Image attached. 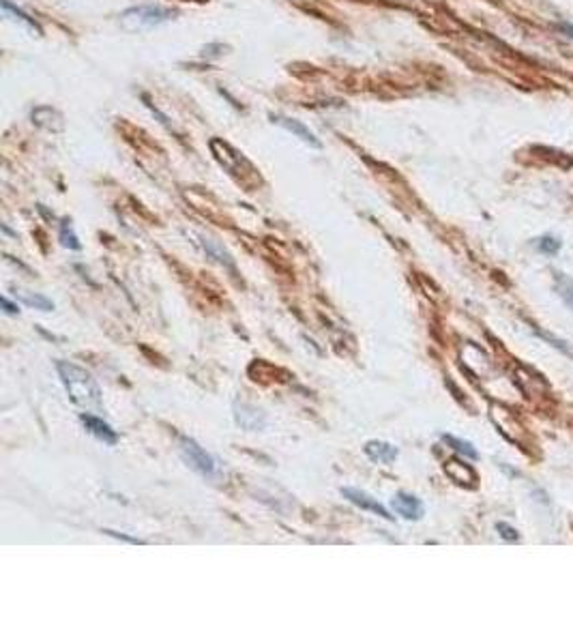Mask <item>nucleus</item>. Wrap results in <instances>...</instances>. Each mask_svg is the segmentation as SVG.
<instances>
[{
	"label": "nucleus",
	"mask_w": 573,
	"mask_h": 644,
	"mask_svg": "<svg viewBox=\"0 0 573 644\" xmlns=\"http://www.w3.org/2000/svg\"><path fill=\"white\" fill-rule=\"evenodd\" d=\"M56 372L76 406L95 413L101 410V391L91 372L69 361H56Z\"/></svg>",
	"instance_id": "nucleus-1"
},
{
	"label": "nucleus",
	"mask_w": 573,
	"mask_h": 644,
	"mask_svg": "<svg viewBox=\"0 0 573 644\" xmlns=\"http://www.w3.org/2000/svg\"><path fill=\"white\" fill-rule=\"evenodd\" d=\"M176 11L166 9L161 5H140V7H132L120 13L118 24L129 30V33H142V30H151L157 28L170 20H174Z\"/></svg>",
	"instance_id": "nucleus-2"
},
{
	"label": "nucleus",
	"mask_w": 573,
	"mask_h": 644,
	"mask_svg": "<svg viewBox=\"0 0 573 644\" xmlns=\"http://www.w3.org/2000/svg\"><path fill=\"white\" fill-rule=\"evenodd\" d=\"M178 451L183 460L194 468L196 473H200L202 477H215L217 473V462L213 456H209L207 451L194 440V438H187V436H180L178 438Z\"/></svg>",
	"instance_id": "nucleus-3"
},
{
	"label": "nucleus",
	"mask_w": 573,
	"mask_h": 644,
	"mask_svg": "<svg viewBox=\"0 0 573 644\" xmlns=\"http://www.w3.org/2000/svg\"><path fill=\"white\" fill-rule=\"evenodd\" d=\"M342 496L346 498V500H350L352 505H357V507H361V509H365V511H371V513H378L380 518H385V520H393V515L382 507L380 502H378V498H374V496H369L367 492H363V490H357V488H342Z\"/></svg>",
	"instance_id": "nucleus-4"
},
{
	"label": "nucleus",
	"mask_w": 573,
	"mask_h": 644,
	"mask_svg": "<svg viewBox=\"0 0 573 644\" xmlns=\"http://www.w3.org/2000/svg\"><path fill=\"white\" fill-rule=\"evenodd\" d=\"M271 120L275 122V125H279V127H284L286 132H290L292 136H296L299 140H303L305 144H309V146H313V149H320L323 144H320V140L316 138V134L313 132H309V129L301 122V120H296V118H290V116H284V114H271Z\"/></svg>",
	"instance_id": "nucleus-5"
},
{
	"label": "nucleus",
	"mask_w": 573,
	"mask_h": 644,
	"mask_svg": "<svg viewBox=\"0 0 573 644\" xmlns=\"http://www.w3.org/2000/svg\"><path fill=\"white\" fill-rule=\"evenodd\" d=\"M80 421L84 423V427L95 436V438H99L101 442H105V444H116L118 442V434H116V430H112V425L110 423H105L103 419H99L97 415H91V413H82L80 415Z\"/></svg>",
	"instance_id": "nucleus-6"
},
{
	"label": "nucleus",
	"mask_w": 573,
	"mask_h": 644,
	"mask_svg": "<svg viewBox=\"0 0 573 644\" xmlns=\"http://www.w3.org/2000/svg\"><path fill=\"white\" fill-rule=\"evenodd\" d=\"M391 507L395 509L398 515L406 520H419L423 515V502L412 496V494H406V492H400L391 498Z\"/></svg>",
	"instance_id": "nucleus-7"
},
{
	"label": "nucleus",
	"mask_w": 573,
	"mask_h": 644,
	"mask_svg": "<svg viewBox=\"0 0 573 644\" xmlns=\"http://www.w3.org/2000/svg\"><path fill=\"white\" fill-rule=\"evenodd\" d=\"M365 456L374 462H380V464H391L398 460L400 451L398 447L389 444V442H382V440H369L365 444Z\"/></svg>",
	"instance_id": "nucleus-8"
},
{
	"label": "nucleus",
	"mask_w": 573,
	"mask_h": 644,
	"mask_svg": "<svg viewBox=\"0 0 573 644\" xmlns=\"http://www.w3.org/2000/svg\"><path fill=\"white\" fill-rule=\"evenodd\" d=\"M236 410H238L236 413V423L238 425H243L247 430H258V427L265 425V419H262L258 408H253L249 404H241V408L236 406Z\"/></svg>",
	"instance_id": "nucleus-9"
},
{
	"label": "nucleus",
	"mask_w": 573,
	"mask_h": 644,
	"mask_svg": "<svg viewBox=\"0 0 573 644\" xmlns=\"http://www.w3.org/2000/svg\"><path fill=\"white\" fill-rule=\"evenodd\" d=\"M16 297H20L28 307H35V309H41V311H52L54 309V303L47 299V297H43V294H33V292H24V290H20V292H16Z\"/></svg>",
	"instance_id": "nucleus-10"
},
{
	"label": "nucleus",
	"mask_w": 573,
	"mask_h": 644,
	"mask_svg": "<svg viewBox=\"0 0 573 644\" xmlns=\"http://www.w3.org/2000/svg\"><path fill=\"white\" fill-rule=\"evenodd\" d=\"M442 440L447 442V444H451L456 451H460L462 456H466V458H470V460H477V458H479L477 449H475L470 442H466V440H460V438H456V436H451V434H442Z\"/></svg>",
	"instance_id": "nucleus-11"
},
{
	"label": "nucleus",
	"mask_w": 573,
	"mask_h": 644,
	"mask_svg": "<svg viewBox=\"0 0 573 644\" xmlns=\"http://www.w3.org/2000/svg\"><path fill=\"white\" fill-rule=\"evenodd\" d=\"M3 9H5V13H11V16H16V20H20L24 26H28L30 30H35L37 35H41V28H39V24L30 18V16H26L22 9H18V7H13L9 0H3Z\"/></svg>",
	"instance_id": "nucleus-12"
},
{
	"label": "nucleus",
	"mask_w": 573,
	"mask_h": 644,
	"mask_svg": "<svg viewBox=\"0 0 573 644\" xmlns=\"http://www.w3.org/2000/svg\"><path fill=\"white\" fill-rule=\"evenodd\" d=\"M60 243L65 245V247H69V249H80L82 245H80V241H78V236H76V232H74V228H71V222H62L60 224Z\"/></svg>",
	"instance_id": "nucleus-13"
},
{
	"label": "nucleus",
	"mask_w": 573,
	"mask_h": 644,
	"mask_svg": "<svg viewBox=\"0 0 573 644\" xmlns=\"http://www.w3.org/2000/svg\"><path fill=\"white\" fill-rule=\"evenodd\" d=\"M204 249L215 258L217 263H221V265H228V267H232V258H230V253L226 251V249H221L215 241H211V238H204Z\"/></svg>",
	"instance_id": "nucleus-14"
},
{
	"label": "nucleus",
	"mask_w": 573,
	"mask_h": 644,
	"mask_svg": "<svg viewBox=\"0 0 573 644\" xmlns=\"http://www.w3.org/2000/svg\"><path fill=\"white\" fill-rule=\"evenodd\" d=\"M558 290H560L562 299L573 307V280L560 277V280H558Z\"/></svg>",
	"instance_id": "nucleus-15"
},
{
	"label": "nucleus",
	"mask_w": 573,
	"mask_h": 644,
	"mask_svg": "<svg viewBox=\"0 0 573 644\" xmlns=\"http://www.w3.org/2000/svg\"><path fill=\"white\" fill-rule=\"evenodd\" d=\"M539 249H541L543 253H556V251L560 249V241H556V238H552V236H545V238L539 241Z\"/></svg>",
	"instance_id": "nucleus-16"
},
{
	"label": "nucleus",
	"mask_w": 573,
	"mask_h": 644,
	"mask_svg": "<svg viewBox=\"0 0 573 644\" xmlns=\"http://www.w3.org/2000/svg\"><path fill=\"white\" fill-rule=\"evenodd\" d=\"M496 529H498L500 537H502V539H507V541H518V539H520L518 531H516V529H511V527H509V524H502V522H500V524H498Z\"/></svg>",
	"instance_id": "nucleus-17"
},
{
	"label": "nucleus",
	"mask_w": 573,
	"mask_h": 644,
	"mask_svg": "<svg viewBox=\"0 0 573 644\" xmlns=\"http://www.w3.org/2000/svg\"><path fill=\"white\" fill-rule=\"evenodd\" d=\"M0 303H3V309H5V314H9V316H18L20 314V307L18 305H13L7 297H3L0 299Z\"/></svg>",
	"instance_id": "nucleus-18"
},
{
	"label": "nucleus",
	"mask_w": 573,
	"mask_h": 644,
	"mask_svg": "<svg viewBox=\"0 0 573 644\" xmlns=\"http://www.w3.org/2000/svg\"><path fill=\"white\" fill-rule=\"evenodd\" d=\"M558 28H560V30H562V33H565L569 39H573V26H571V24H560Z\"/></svg>",
	"instance_id": "nucleus-19"
}]
</instances>
